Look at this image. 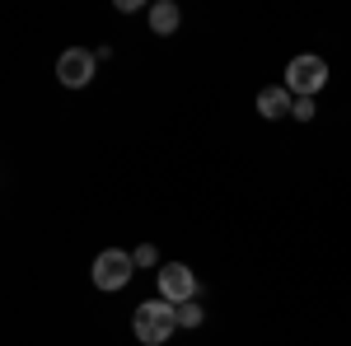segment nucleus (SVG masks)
<instances>
[{"mask_svg": "<svg viewBox=\"0 0 351 346\" xmlns=\"http://www.w3.org/2000/svg\"><path fill=\"white\" fill-rule=\"evenodd\" d=\"M94 66H99V52H84V47H66L61 61H56V80L66 89H84L94 80Z\"/></svg>", "mask_w": 351, "mask_h": 346, "instance_id": "obj_5", "label": "nucleus"}, {"mask_svg": "<svg viewBox=\"0 0 351 346\" xmlns=\"http://www.w3.org/2000/svg\"><path fill=\"white\" fill-rule=\"evenodd\" d=\"M324 84H328V61L324 56H291V66H286V89H291L295 99H314Z\"/></svg>", "mask_w": 351, "mask_h": 346, "instance_id": "obj_2", "label": "nucleus"}, {"mask_svg": "<svg viewBox=\"0 0 351 346\" xmlns=\"http://www.w3.org/2000/svg\"><path fill=\"white\" fill-rule=\"evenodd\" d=\"M197 295H202V281L192 276V267H183V262H164L160 267V299L188 304V299H197Z\"/></svg>", "mask_w": 351, "mask_h": 346, "instance_id": "obj_4", "label": "nucleus"}, {"mask_svg": "<svg viewBox=\"0 0 351 346\" xmlns=\"http://www.w3.org/2000/svg\"><path fill=\"white\" fill-rule=\"evenodd\" d=\"M178 328H202V304H197V299L178 304Z\"/></svg>", "mask_w": 351, "mask_h": 346, "instance_id": "obj_8", "label": "nucleus"}, {"mask_svg": "<svg viewBox=\"0 0 351 346\" xmlns=\"http://www.w3.org/2000/svg\"><path fill=\"white\" fill-rule=\"evenodd\" d=\"M258 112H263L267 122H276V117L295 112V94H291L286 84H271V89H263V94H258Z\"/></svg>", "mask_w": 351, "mask_h": 346, "instance_id": "obj_6", "label": "nucleus"}, {"mask_svg": "<svg viewBox=\"0 0 351 346\" xmlns=\"http://www.w3.org/2000/svg\"><path fill=\"white\" fill-rule=\"evenodd\" d=\"M314 112H319L314 99H295V112H291V117H295V122H314Z\"/></svg>", "mask_w": 351, "mask_h": 346, "instance_id": "obj_9", "label": "nucleus"}, {"mask_svg": "<svg viewBox=\"0 0 351 346\" xmlns=\"http://www.w3.org/2000/svg\"><path fill=\"white\" fill-rule=\"evenodd\" d=\"M178 24H183V14H178V5H173V0H160V5H150V28H155L160 38L178 33Z\"/></svg>", "mask_w": 351, "mask_h": 346, "instance_id": "obj_7", "label": "nucleus"}, {"mask_svg": "<svg viewBox=\"0 0 351 346\" xmlns=\"http://www.w3.org/2000/svg\"><path fill=\"white\" fill-rule=\"evenodd\" d=\"M132 271H136L132 253H122V248H104V253L94 258V286H99V291H122V286L132 281Z\"/></svg>", "mask_w": 351, "mask_h": 346, "instance_id": "obj_3", "label": "nucleus"}, {"mask_svg": "<svg viewBox=\"0 0 351 346\" xmlns=\"http://www.w3.org/2000/svg\"><path fill=\"white\" fill-rule=\"evenodd\" d=\"M132 258H136V262H141V267H150V262H155V258H160V253H155V243H141V248H136Z\"/></svg>", "mask_w": 351, "mask_h": 346, "instance_id": "obj_10", "label": "nucleus"}, {"mask_svg": "<svg viewBox=\"0 0 351 346\" xmlns=\"http://www.w3.org/2000/svg\"><path fill=\"white\" fill-rule=\"evenodd\" d=\"M132 328L145 346H164L178 332V304H169V299H145V304L136 309Z\"/></svg>", "mask_w": 351, "mask_h": 346, "instance_id": "obj_1", "label": "nucleus"}]
</instances>
